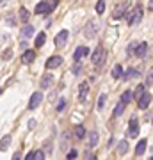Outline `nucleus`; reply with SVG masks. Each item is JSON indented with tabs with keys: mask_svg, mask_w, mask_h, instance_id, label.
Listing matches in <instances>:
<instances>
[{
	"mask_svg": "<svg viewBox=\"0 0 153 160\" xmlns=\"http://www.w3.org/2000/svg\"><path fill=\"white\" fill-rule=\"evenodd\" d=\"M105 59H107V52H105V48H103L102 45H98L94 50H93V55H91V62H93V66H102L103 62H105Z\"/></svg>",
	"mask_w": 153,
	"mask_h": 160,
	"instance_id": "f257e3e1",
	"label": "nucleus"
},
{
	"mask_svg": "<svg viewBox=\"0 0 153 160\" xmlns=\"http://www.w3.org/2000/svg\"><path fill=\"white\" fill-rule=\"evenodd\" d=\"M142 20V7L141 6H135V9L128 14V25H137V23Z\"/></svg>",
	"mask_w": 153,
	"mask_h": 160,
	"instance_id": "f03ea898",
	"label": "nucleus"
},
{
	"mask_svg": "<svg viewBox=\"0 0 153 160\" xmlns=\"http://www.w3.org/2000/svg\"><path fill=\"white\" fill-rule=\"evenodd\" d=\"M41 102H43V92L41 91H36V92H32V96H30V100H28V109L30 110H34V109H38L41 105Z\"/></svg>",
	"mask_w": 153,
	"mask_h": 160,
	"instance_id": "7ed1b4c3",
	"label": "nucleus"
},
{
	"mask_svg": "<svg viewBox=\"0 0 153 160\" xmlns=\"http://www.w3.org/2000/svg\"><path fill=\"white\" fill-rule=\"evenodd\" d=\"M126 7H128V2H121L118 6L114 7V12H112V18L114 20H119V18H123L126 14Z\"/></svg>",
	"mask_w": 153,
	"mask_h": 160,
	"instance_id": "20e7f679",
	"label": "nucleus"
},
{
	"mask_svg": "<svg viewBox=\"0 0 153 160\" xmlns=\"http://www.w3.org/2000/svg\"><path fill=\"white\" fill-rule=\"evenodd\" d=\"M61 64H63V57H61V55H52V57L45 62V68L46 69H55V68H59Z\"/></svg>",
	"mask_w": 153,
	"mask_h": 160,
	"instance_id": "39448f33",
	"label": "nucleus"
},
{
	"mask_svg": "<svg viewBox=\"0 0 153 160\" xmlns=\"http://www.w3.org/2000/svg\"><path fill=\"white\" fill-rule=\"evenodd\" d=\"M50 11H52V6H50L48 0H45V2H38V4H36V9H34L36 14H46V12H50Z\"/></svg>",
	"mask_w": 153,
	"mask_h": 160,
	"instance_id": "423d86ee",
	"label": "nucleus"
},
{
	"mask_svg": "<svg viewBox=\"0 0 153 160\" xmlns=\"http://www.w3.org/2000/svg\"><path fill=\"white\" fill-rule=\"evenodd\" d=\"M45 149H32L25 155V160H45Z\"/></svg>",
	"mask_w": 153,
	"mask_h": 160,
	"instance_id": "0eeeda50",
	"label": "nucleus"
},
{
	"mask_svg": "<svg viewBox=\"0 0 153 160\" xmlns=\"http://www.w3.org/2000/svg\"><path fill=\"white\" fill-rule=\"evenodd\" d=\"M150 103H151V94H150V92H142V96L137 100V107L141 110H144V109L150 107Z\"/></svg>",
	"mask_w": 153,
	"mask_h": 160,
	"instance_id": "6e6552de",
	"label": "nucleus"
},
{
	"mask_svg": "<svg viewBox=\"0 0 153 160\" xmlns=\"http://www.w3.org/2000/svg\"><path fill=\"white\" fill-rule=\"evenodd\" d=\"M87 92H89V82H87V80H84V82L79 86V102H80V103L85 102Z\"/></svg>",
	"mask_w": 153,
	"mask_h": 160,
	"instance_id": "1a4fd4ad",
	"label": "nucleus"
},
{
	"mask_svg": "<svg viewBox=\"0 0 153 160\" xmlns=\"http://www.w3.org/2000/svg\"><path fill=\"white\" fill-rule=\"evenodd\" d=\"M68 36H69V32H68L66 29L61 30V32H59V34L55 36V41H54V43H55L57 48H61V46L66 45V41H68Z\"/></svg>",
	"mask_w": 153,
	"mask_h": 160,
	"instance_id": "9d476101",
	"label": "nucleus"
},
{
	"mask_svg": "<svg viewBox=\"0 0 153 160\" xmlns=\"http://www.w3.org/2000/svg\"><path fill=\"white\" fill-rule=\"evenodd\" d=\"M139 135V121L135 118H132L130 123H128V137H134L135 139Z\"/></svg>",
	"mask_w": 153,
	"mask_h": 160,
	"instance_id": "9b49d317",
	"label": "nucleus"
},
{
	"mask_svg": "<svg viewBox=\"0 0 153 160\" xmlns=\"http://www.w3.org/2000/svg\"><path fill=\"white\" fill-rule=\"evenodd\" d=\"M52 84H54V75H52V73H45V75H43V78H41L39 87H41V89H50Z\"/></svg>",
	"mask_w": 153,
	"mask_h": 160,
	"instance_id": "f8f14e48",
	"label": "nucleus"
},
{
	"mask_svg": "<svg viewBox=\"0 0 153 160\" xmlns=\"http://www.w3.org/2000/svg\"><path fill=\"white\" fill-rule=\"evenodd\" d=\"M34 59H36V50H25V52L22 53V62H23V64L34 62Z\"/></svg>",
	"mask_w": 153,
	"mask_h": 160,
	"instance_id": "ddd939ff",
	"label": "nucleus"
},
{
	"mask_svg": "<svg viewBox=\"0 0 153 160\" xmlns=\"http://www.w3.org/2000/svg\"><path fill=\"white\" fill-rule=\"evenodd\" d=\"M87 53H89V48H87V46H77L75 52H73V59L75 61H80V59L85 57Z\"/></svg>",
	"mask_w": 153,
	"mask_h": 160,
	"instance_id": "4468645a",
	"label": "nucleus"
},
{
	"mask_svg": "<svg viewBox=\"0 0 153 160\" xmlns=\"http://www.w3.org/2000/svg\"><path fill=\"white\" fill-rule=\"evenodd\" d=\"M146 52H148V43L146 41H142V43H139L135 48V57L137 59H142L144 55H146Z\"/></svg>",
	"mask_w": 153,
	"mask_h": 160,
	"instance_id": "2eb2a0df",
	"label": "nucleus"
},
{
	"mask_svg": "<svg viewBox=\"0 0 153 160\" xmlns=\"http://www.w3.org/2000/svg\"><path fill=\"white\" fill-rule=\"evenodd\" d=\"M98 142H100V135H98V132L96 130H93L89 132V148H94V146H98Z\"/></svg>",
	"mask_w": 153,
	"mask_h": 160,
	"instance_id": "dca6fc26",
	"label": "nucleus"
},
{
	"mask_svg": "<svg viewBox=\"0 0 153 160\" xmlns=\"http://www.w3.org/2000/svg\"><path fill=\"white\" fill-rule=\"evenodd\" d=\"M146 144H148L146 139H141V141L137 142V146H135V155H137V157L144 155V151H146Z\"/></svg>",
	"mask_w": 153,
	"mask_h": 160,
	"instance_id": "f3484780",
	"label": "nucleus"
},
{
	"mask_svg": "<svg viewBox=\"0 0 153 160\" xmlns=\"http://www.w3.org/2000/svg\"><path fill=\"white\" fill-rule=\"evenodd\" d=\"M73 133H75V137H77V139H84L87 132H85V126L84 125H77L73 128Z\"/></svg>",
	"mask_w": 153,
	"mask_h": 160,
	"instance_id": "a211bd4d",
	"label": "nucleus"
},
{
	"mask_svg": "<svg viewBox=\"0 0 153 160\" xmlns=\"http://www.w3.org/2000/svg\"><path fill=\"white\" fill-rule=\"evenodd\" d=\"M18 14H20V20H22V23H28V20H30V12H28L27 7H20Z\"/></svg>",
	"mask_w": 153,
	"mask_h": 160,
	"instance_id": "6ab92c4d",
	"label": "nucleus"
},
{
	"mask_svg": "<svg viewBox=\"0 0 153 160\" xmlns=\"http://www.w3.org/2000/svg\"><path fill=\"white\" fill-rule=\"evenodd\" d=\"M125 103L121 102V100H119L118 102V105H116V107H114V110H112V118H119V116L123 114V110H125Z\"/></svg>",
	"mask_w": 153,
	"mask_h": 160,
	"instance_id": "aec40b11",
	"label": "nucleus"
},
{
	"mask_svg": "<svg viewBox=\"0 0 153 160\" xmlns=\"http://www.w3.org/2000/svg\"><path fill=\"white\" fill-rule=\"evenodd\" d=\"M22 36L23 38H30V36H34V27L28 25V23H25V25L22 27Z\"/></svg>",
	"mask_w": 153,
	"mask_h": 160,
	"instance_id": "412c9836",
	"label": "nucleus"
},
{
	"mask_svg": "<svg viewBox=\"0 0 153 160\" xmlns=\"http://www.w3.org/2000/svg\"><path fill=\"white\" fill-rule=\"evenodd\" d=\"M132 98H134V92H132V91H123V94H121L119 100L125 103V105H128V103L132 102Z\"/></svg>",
	"mask_w": 153,
	"mask_h": 160,
	"instance_id": "4be33fe9",
	"label": "nucleus"
},
{
	"mask_svg": "<svg viewBox=\"0 0 153 160\" xmlns=\"http://www.w3.org/2000/svg\"><path fill=\"white\" fill-rule=\"evenodd\" d=\"M112 77L114 78H121L123 77V68H121V64H114V68H112Z\"/></svg>",
	"mask_w": 153,
	"mask_h": 160,
	"instance_id": "5701e85b",
	"label": "nucleus"
},
{
	"mask_svg": "<svg viewBox=\"0 0 153 160\" xmlns=\"http://www.w3.org/2000/svg\"><path fill=\"white\" fill-rule=\"evenodd\" d=\"M45 41H46V34L45 32H39V34L36 36V48H41V46L45 45Z\"/></svg>",
	"mask_w": 153,
	"mask_h": 160,
	"instance_id": "b1692460",
	"label": "nucleus"
},
{
	"mask_svg": "<svg viewBox=\"0 0 153 160\" xmlns=\"http://www.w3.org/2000/svg\"><path fill=\"white\" fill-rule=\"evenodd\" d=\"M9 144H11V135H4L2 141H0V149H2V151H6V149L9 148Z\"/></svg>",
	"mask_w": 153,
	"mask_h": 160,
	"instance_id": "393cba45",
	"label": "nucleus"
},
{
	"mask_svg": "<svg viewBox=\"0 0 153 160\" xmlns=\"http://www.w3.org/2000/svg\"><path fill=\"white\" fill-rule=\"evenodd\" d=\"M126 151H128V142H126V141H119L118 142V153L125 155Z\"/></svg>",
	"mask_w": 153,
	"mask_h": 160,
	"instance_id": "a878e982",
	"label": "nucleus"
},
{
	"mask_svg": "<svg viewBox=\"0 0 153 160\" xmlns=\"http://www.w3.org/2000/svg\"><path fill=\"white\" fill-rule=\"evenodd\" d=\"M144 87H146V84H139V86L135 87V91H134V98H135V100H139V98L142 96V92H144Z\"/></svg>",
	"mask_w": 153,
	"mask_h": 160,
	"instance_id": "bb28decb",
	"label": "nucleus"
},
{
	"mask_svg": "<svg viewBox=\"0 0 153 160\" xmlns=\"http://www.w3.org/2000/svg\"><path fill=\"white\" fill-rule=\"evenodd\" d=\"M137 75H139V73H137V69L135 68H130L125 75H123V80H130V78H134V77H137Z\"/></svg>",
	"mask_w": 153,
	"mask_h": 160,
	"instance_id": "cd10ccee",
	"label": "nucleus"
},
{
	"mask_svg": "<svg viewBox=\"0 0 153 160\" xmlns=\"http://www.w3.org/2000/svg\"><path fill=\"white\" fill-rule=\"evenodd\" d=\"M57 107H55V110L57 112H63L64 109H66V98H59V100H57Z\"/></svg>",
	"mask_w": 153,
	"mask_h": 160,
	"instance_id": "c85d7f7f",
	"label": "nucleus"
},
{
	"mask_svg": "<svg viewBox=\"0 0 153 160\" xmlns=\"http://www.w3.org/2000/svg\"><path fill=\"white\" fill-rule=\"evenodd\" d=\"M105 102H107V94H105V92H102V94H100V98H98V110H102L103 107H105Z\"/></svg>",
	"mask_w": 153,
	"mask_h": 160,
	"instance_id": "c756f323",
	"label": "nucleus"
},
{
	"mask_svg": "<svg viewBox=\"0 0 153 160\" xmlns=\"http://www.w3.org/2000/svg\"><path fill=\"white\" fill-rule=\"evenodd\" d=\"M103 11H105V0H98L96 2V12L98 14H103Z\"/></svg>",
	"mask_w": 153,
	"mask_h": 160,
	"instance_id": "7c9ffc66",
	"label": "nucleus"
},
{
	"mask_svg": "<svg viewBox=\"0 0 153 160\" xmlns=\"http://www.w3.org/2000/svg\"><path fill=\"white\" fill-rule=\"evenodd\" d=\"M11 57H13V50H11V48H7V50L2 52V61H4V62H6V61H9Z\"/></svg>",
	"mask_w": 153,
	"mask_h": 160,
	"instance_id": "2f4dec72",
	"label": "nucleus"
},
{
	"mask_svg": "<svg viewBox=\"0 0 153 160\" xmlns=\"http://www.w3.org/2000/svg\"><path fill=\"white\" fill-rule=\"evenodd\" d=\"M146 86H150V87L153 86V66L150 68V71H148V75H146Z\"/></svg>",
	"mask_w": 153,
	"mask_h": 160,
	"instance_id": "473e14b6",
	"label": "nucleus"
},
{
	"mask_svg": "<svg viewBox=\"0 0 153 160\" xmlns=\"http://www.w3.org/2000/svg\"><path fill=\"white\" fill-rule=\"evenodd\" d=\"M77 157H79V151H77V149H69L68 155H66V158L68 160H75Z\"/></svg>",
	"mask_w": 153,
	"mask_h": 160,
	"instance_id": "72a5a7b5",
	"label": "nucleus"
},
{
	"mask_svg": "<svg viewBox=\"0 0 153 160\" xmlns=\"http://www.w3.org/2000/svg\"><path fill=\"white\" fill-rule=\"evenodd\" d=\"M43 149H45L46 153H52V141H45V144H43Z\"/></svg>",
	"mask_w": 153,
	"mask_h": 160,
	"instance_id": "f704fd0d",
	"label": "nucleus"
},
{
	"mask_svg": "<svg viewBox=\"0 0 153 160\" xmlns=\"http://www.w3.org/2000/svg\"><path fill=\"white\" fill-rule=\"evenodd\" d=\"M80 69H82V66H80V62H79V61H75V64H73V68H71V71H73V73L77 75V73L80 71Z\"/></svg>",
	"mask_w": 153,
	"mask_h": 160,
	"instance_id": "c9c22d12",
	"label": "nucleus"
},
{
	"mask_svg": "<svg viewBox=\"0 0 153 160\" xmlns=\"http://www.w3.org/2000/svg\"><path fill=\"white\" fill-rule=\"evenodd\" d=\"M6 22L9 23V25H14V23H16V20L13 18V14H7V16H6Z\"/></svg>",
	"mask_w": 153,
	"mask_h": 160,
	"instance_id": "e433bc0d",
	"label": "nucleus"
},
{
	"mask_svg": "<svg viewBox=\"0 0 153 160\" xmlns=\"http://www.w3.org/2000/svg\"><path fill=\"white\" fill-rule=\"evenodd\" d=\"M84 157H85L87 160H91V158H96V157H94V155L91 153V151H85V153H84Z\"/></svg>",
	"mask_w": 153,
	"mask_h": 160,
	"instance_id": "4c0bfd02",
	"label": "nucleus"
},
{
	"mask_svg": "<svg viewBox=\"0 0 153 160\" xmlns=\"http://www.w3.org/2000/svg\"><path fill=\"white\" fill-rule=\"evenodd\" d=\"M48 2H50L52 9H55V7H57V4H59V0H48Z\"/></svg>",
	"mask_w": 153,
	"mask_h": 160,
	"instance_id": "58836bf2",
	"label": "nucleus"
},
{
	"mask_svg": "<svg viewBox=\"0 0 153 160\" xmlns=\"http://www.w3.org/2000/svg\"><path fill=\"white\" fill-rule=\"evenodd\" d=\"M34 126H36V121H34V119H30V121H28V128H30V130H32V128H34Z\"/></svg>",
	"mask_w": 153,
	"mask_h": 160,
	"instance_id": "ea45409f",
	"label": "nucleus"
},
{
	"mask_svg": "<svg viewBox=\"0 0 153 160\" xmlns=\"http://www.w3.org/2000/svg\"><path fill=\"white\" fill-rule=\"evenodd\" d=\"M20 157H22V153H20V151H16V153L13 155V160H18Z\"/></svg>",
	"mask_w": 153,
	"mask_h": 160,
	"instance_id": "a19ab883",
	"label": "nucleus"
},
{
	"mask_svg": "<svg viewBox=\"0 0 153 160\" xmlns=\"http://www.w3.org/2000/svg\"><path fill=\"white\" fill-rule=\"evenodd\" d=\"M148 7H150V11H153V0H150V6Z\"/></svg>",
	"mask_w": 153,
	"mask_h": 160,
	"instance_id": "79ce46f5",
	"label": "nucleus"
},
{
	"mask_svg": "<svg viewBox=\"0 0 153 160\" xmlns=\"http://www.w3.org/2000/svg\"><path fill=\"white\" fill-rule=\"evenodd\" d=\"M0 4H2V6H6V4H7V0H2V2H0Z\"/></svg>",
	"mask_w": 153,
	"mask_h": 160,
	"instance_id": "37998d69",
	"label": "nucleus"
},
{
	"mask_svg": "<svg viewBox=\"0 0 153 160\" xmlns=\"http://www.w3.org/2000/svg\"><path fill=\"white\" fill-rule=\"evenodd\" d=\"M151 123H153V119H151Z\"/></svg>",
	"mask_w": 153,
	"mask_h": 160,
	"instance_id": "c03bdc74",
	"label": "nucleus"
}]
</instances>
